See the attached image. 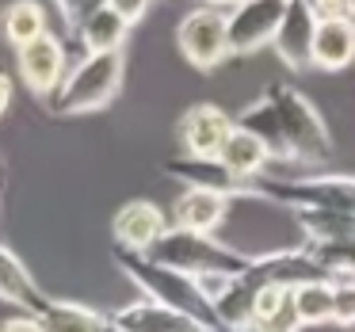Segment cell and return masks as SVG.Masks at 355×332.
<instances>
[{"mask_svg": "<svg viewBox=\"0 0 355 332\" xmlns=\"http://www.w3.org/2000/svg\"><path fill=\"white\" fill-rule=\"evenodd\" d=\"M283 12H286V0H245V4L230 8L225 12L230 54H252L260 46H271Z\"/></svg>", "mask_w": 355, "mask_h": 332, "instance_id": "52a82bcc", "label": "cell"}, {"mask_svg": "<svg viewBox=\"0 0 355 332\" xmlns=\"http://www.w3.org/2000/svg\"><path fill=\"white\" fill-rule=\"evenodd\" d=\"M294 225L302 229V245H336L355 237V218L329 214V210H294Z\"/></svg>", "mask_w": 355, "mask_h": 332, "instance_id": "603a6c76", "label": "cell"}, {"mask_svg": "<svg viewBox=\"0 0 355 332\" xmlns=\"http://www.w3.org/2000/svg\"><path fill=\"white\" fill-rule=\"evenodd\" d=\"M184 157H199V161H214L222 153L225 138L233 134V115L222 111L218 103H195L180 115L176 123Z\"/></svg>", "mask_w": 355, "mask_h": 332, "instance_id": "9c48e42d", "label": "cell"}, {"mask_svg": "<svg viewBox=\"0 0 355 332\" xmlns=\"http://www.w3.org/2000/svg\"><path fill=\"white\" fill-rule=\"evenodd\" d=\"M73 31H77L85 54H119V50L126 46L130 27H126L111 8H96V12H88V16L80 19Z\"/></svg>", "mask_w": 355, "mask_h": 332, "instance_id": "ffe728a7", "label": "cell"}, {"mask_svg": "<svg viewBox=\"0 0 355 332\" xmlns=\"http://www.w3.org/2000/svg\"><path fill=\"white\" fill-rule=\"evenodd\" d=\"M0 31H4V42H12V46H27V42H35L39 35H46V8H42L39 0H12L8 8H4V16H0Z\"/></svg>", "mask_w": 355, "mask_h": 332, "instance_id": "7402d4cb", "label": "cell"}, {"mask_svg": "<svg viewBox=\"0 0 355 332\" xmlns=\"http://www.w3.org/2000/svg\"><path fill=\"white\" fill-rule=\"evenodd\" d=\"M42 332H103L107 329V313L88 309L80 302H65V298H46V306L35 313Z\"/></svg>", "mask_w": 355, "mask_h": 332, "instance_id": "d6986e66", "label": "cell"}, {"mask_svg": "<svg viewBox=\"0 0 355 332\" xmlns=\"http://www.w3.org/2000/svg\"><path fill=\"white\" fill-rule=\"evenodd\" d=\"M248 332H302V321L294 313L291 290L279 286H260L256 290V306H252V324Z\"/></svg>", "mask_w": 355, "mask_h": 332, "instance_id": "44dd1931", "label": "cell"}, {"mask_svg": "<svg viewBox=\"0 0 355 332\" xmlns=\"http://www.w3.org/2000/svg\"><path fill=\"white\" fill-rule=\"evenodd\" d=\"M8 103H12V77L8 73H0V115L8 111Z\"/></svg>", "mask_w": 355, "mask_h": 332, "instance_id": "f546056e", "label": "cell"}, {"mask_svg": "<svg viewBox=\"0 0 355 332\" xmlns=\"http://www.w3.org/2000/svg\"><path fill=\"white\" fill-rule=\"evenodd\" d=\"M294 313H298L302 329L306 324H332V283H306L291 290Z\"/></svg>", "mask_w": 355, "mask_h": 332, "instance_id": "cb8c5ba5", "label": "cell"}, {"mask_svg": "<svg viewBox=\"0 0 355 332\" xmlns=\"http://www.w3.org/2000/svg\"><path fill=\"white\" fill-rule=\"evenodd\" d=\"M218 161H222V168L230 172L233 180H241V184L252 187V180H260L263 172H268L271 153H268V149H263L248 130H237V126H233V134L225 138V146H222V153H218Z\"/></svg>", "mask_w": 355, "mask_h": 332, "instance_id": "ac0fdd59", "label": "cell"}, {"mask_svg": "<svg viewBox=\"0 0 355 332\" xmlns=\"http://www.w3.org/2000/svg\"><path fill=\"white\" fill-rule=\"evenodd\" d=\"M252 191L286 210H329V214L355 218V176H329V172H306V176H260Z\"/></svg>", "mask_w": 355, "mask_h": 332, "instance_id": "277c9868", "label": "cell"}, {"mask_svg": "<svg viewBox=\"0 0 355 332\" xmlns=\"http://www.w3.org/2000/svg\"><path fill=\"white\" fill-rule=\"evenodd\" d=\"M347 16H355V0H347Z\"/></svg>", "mask_w": 355, "mask_h": 332, "instance_id": "1f68e13d", "label": "cell"}, {"mask_svg": "<svg viewBox=\"0 0 355 332\" xmlns=\"http://www.w3.org/2000/svg\"><path fill=\"white\" fill-rule=\"evenodd\" d=\"M332 324L355 329V279L332 283Z\"/></svg>", "mask_w": 355, "mask_h": 332, "instance_id": "d4e9b609", "label": "cell"}, {"mask_svg": "<svg viewBox=\"0 0 355 332\" xmlns=\"http://www.w3.org/2000/svg\"><path fill=\"white\" fill-rule=\"evenodd\" d=\"M0 332H42V329H39L35 317L16 313V317H4V321H0Z\"/></svg>", "mask_w": 355, "mask_h": 332, "instance_id": "f1b7e54d", "label": "cell"}, {"mask_svg": "<svg viewBox=\"0 0 355 332\" xmlns=\"http://www.w3.org/2000/svg\"><path fill=\"white\" fill-rule=\"evenodd\" d=\"M355 62V24L352 19H317L313 35V69H347Z\"/></svg>", "mask_w": 355, "mask_h": 332, "instance_id": "e0dca14e", "label": "cell"}, {"mask_svg": "<svg viewBox=\"0 0 355 332\" xmlns=\"http://www.w3.org/2000/svg\"><path fill=\"white\" fill-rule=\"evenodd\" d=\"M313 8L317 19H344L347 16V0H306Z\"/></svg>", "mask_w": 355, "mask_h": 332, "instance_id": "83f0119b", "label": "cell"}, {"mask_svg": "<svg viewBox=\"0 0 355 332\" xmlns=\"http://www.w3.org/2000/svg\"><path fill=\"white\" fill-rule=\"evenodd\" d=\"M164 176L180 180L184 187H191V191H218L225 195V199H245V195H256L248 184H241V180H233L230 172L222 168V161H199V157H176V161L164 164Z\"/></svg>", "mask_w": 355, "mask_h": 332, "instance_id": "4fadbf2b", "label": "cell"}, {"mask_svg": "<svg viewBox=\"0 0 355 332\" xmlns=\"http://www.w3.org/2000/svg\"><path fill=\"white\" fill-rule=\"evenodd\" d=\"M202 8H222V12H230V8H237V4H245V0H199Z\"/></svg>", "mask_w": 355, "mask_h": 332, "instance_id": "4dcf8cb0", "label": "cell"}, {"mask_svg": "<svg viewBox=\"0 0 355 332\" xmlns=\"http://www.w3.org/2000/svg\"><path fill=\"white\" fill-rule=\"evenodd\" d=\"M245 279L260 290V286H279V290H294V286H306V283H329L324 271L309 260L306 248H283V252H268V256H256L248 260Z\"/></svg>", "mask_w": 355, "mask_h": 332, "instance_id": "30bf717a", "label": "cell"}, {"mask_svg": "<svg viewBox=\"0 0 355 332\" xmlns=\"http://www.w3.org/2000/svg\"><path fill=\"white\" fill-rule=\"evenodd\" d=\"M0 298L27 317H35L50 298V294H42V286L35 283V275L24 268V260H19L8 245H0Z\"/></svg>", "mask_w": 355, "mask_h": 332, "instance_id": "2e32d148", "label": "cell"}, {"mask_svg": "<svg viewBox=\"0 0 355 332\" xmlns=\"http://www.w3.org/2000/svg\"><path fill=\"white\" fill-rule=\"evenodd\" d=\"M176 46L187 58V65L210 73L230 58V35H225V12L222 8H191L176 27Z\"/></svg>", "mask_w": 355, "mask_h": 332, "instance_id": "8992f818", "label": "cell"}, {"mask_svg": "<svg viewBox=\"0 0 355 332\" xmlns=\"http://www.w3.org/2000/svg\"><path fill=\"white\" fill-rule=\"evenodd\" d=\"M103 8H111L126 27H134V24H141V16H146L149 8H153V0H103Z\"/></svg>", "mask_w": 355, "mask_h": 332, "instance_id": "484cf974", "label": "cell"}, {"mask_svg": "<svg viewBox=\"0 0 355 332\" xmlns=\"http://www.w3.org/2000/svg\"><path fill=\"white\" fill-rule=\"evenodd\" d=\"M16 65H19V77L24 85L31 88L39 100H50V96L62 88L65 73H69V62H65V42L58 39L54 31L39 35L35 42L16 50Z\"/></svg>", "mask_w": 355, "mask_h": 332, "instance_id": "ba28073f", "label": "cell"}, {"mask_svg": "<svg viewBox=\"0 0 355 332\" xmlns=\"http://www.w3.org/2000/svg\"><path fill=\"white\" fill-rule=\"evenodd\" d=\"M115 263H119V271H123V275L141 290V298L157 302V306L176 309V313L199 321L202 329H210V332H222V329H218L214 309H210L207 298L199 294L195 279L180 275V271H172V268H164V263L149 260V256H134V252H115Z\"/></svg>", "mask_w": 355, "mask_h": 332, "instance_id": "7a4b0ae2", "label": "cell"}, {"mask_svg": "<svg viewBox=\"0 0 355 332\" xmlns=\"http://www.w3.org/2000/svg\"><path fill=\"white\" fill-rule=\"evenodd\" d=\"M168 214H164L157 202L149 199H130L126 207L115 210V222H111V233H115V248L119 252H134V256H149V248L168 233Z\"/></svg>", "mask_w": 355, "mask_h": 332, "instance_id": "8fae6325", "label": "cell"}, {"mask_svg": "<svg viewBox=\"0 0 355 332\" xmlns=\"http://www.w3.org/2000/svg\"><path fill=\"white\" fill-rule=\"evenodd\" d=\"M268 103L279 119V130L286 141V157L298 172H309L317 164H324L332 157V134L324 126V119L317 115V107L309 103V96L302 88H294L291 80H275L268 85Z\"/></svg>", "mask_w": 355, "mask_h": 332, "instance_id": "6da1fadb", "label": "cell"}, {"mask_svg": "<svg viewBox=\"0 0 355 332\" xmlns=\"http://www.w3.org/2000/svg\"><path fill=\"white\" fill-rule=\"evenodd\" d=\"M149 260L164 263V268L180 271L187 279H202V275H241L248 268V260L241 252H233L225 241L207 237V233H187L168 225L161 241L149 248Z\"/></svg>", "mask_w": 355, "mask_h": 332, "instance_id": "5b68a950", "label": "cell"}, {"mask_svg": "<svg viewBox=\"0 0 355 332\" xmlns=\"http://www.w3.org/2000/svg\"><path fill=\"white\" fill-rule=\"evenodd\" d=\"M126 77V54H85L80 62L69 65L62 88L50 96L54 115H88V111L107 107L119 96Z\"/></svg>", "mask_w": 355, "mask_h": 332, "instance_id": "3957f363", "label": "cell"}, {"mask_svg": "<svg viewBox=\"0 0 355 332\" xmlns=\"http://www.w3.org/2000/svg\"><path fill=\"white\" fill-rule=\"evenodd\" d=\"M58 8H62V19H65V24L77 27L80 19L88 16V12L103 8V0H58Z\"/></svg>", "mask_w": 355, "mask_h": 332, "instance_id": "4316f807", "label": "cell"}, {"mask_svg": "<svg viewBox=\"0 0 355 332\" xmlns=\"http://www.w3.org/2000/svg\"><path fill=\"white\" fill-rule=\"evenodd\" d=\"M107 321L123 332H210V329H202L199 321H191V317L176 313V309H168V306H157V302H149V298H138V302H130V306L107 313Z\"/></svg>", "mask_w": 355, "mask_h": 332, "instance_id": "9a60e30c", "label": "cell"}, {"mask_svg": "<svg viewBox=\"0 0 355 332\" xmlns=\"http://www.w3.org/2000/svg\"><path fill=\"white\" fill-rule=\"evenodd\" d=\"M103 332H123V329H115V324H111V321H107V329H103Z\"/></svg>", "mask_w": 355, "mask_h": 332, "instance_id": "d6a6232c", "label": "cell"}, {"mask_svg": "<svg viewBox=\"0 0 355 332\" xmlns=\"http://www.w3.org/2000/svg\"><path fill=\"white\" fill-rule=\"evenodd\" d=\"M225 218H230V199L218 191H191V187H184L176 195V202H172V225L187 233L214 237L225 225Z\"/></svg>", "mask_w": 355, "mask_h": 332, "instance_id": "5bb4252c", "label": "cell"}, {"mask_svg": "<svg viewBox=\"0 0 355 332\" xmlns=\"http://www.w3.org/2000/svg\"><path fill=\"white\" fill-rule=\"evenodd\" d=\"M313 35H317V16L306 0H286V12L279 19V31L271 39L279 62L286 69L302 73V69H313Z\"/></svg>", "mask_w": 355, "mask_h": 332, "instance_id": "7c38bea8", "label": "cell"}]
</instances>
